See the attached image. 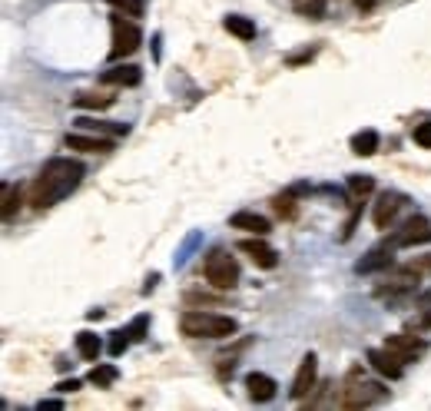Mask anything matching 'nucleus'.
I'll use <instances>...</instances> for the list:
<instances>
[{"instance_id": "nucleus-15", "label": "nucleus", "mask_w": 431, "mask_h": 411, "mask_svg": "<svg viewBox=\"0 0 431 411\" xmlns=\"http://www.w3.org/2000/svg\"><path fill=\"white\" fill-rule=\"evenodd\" d=\"M143 80V70L133 67V63H123V67H110L103 73V83L110 86H140Z\"/></svg>"}, {"instance_id": "nucleus-5", "label": "nucleus", "mask_w": 431, "mask_h": 411, "mask_svg": "<svg viewBox=\"0 0 431 411\" xmlns=\"http://www.w3.org/2000/svg\"><path fill=\"white\" fill-rule=\"evenodd\" d=\"M110 27H113V47H110V60H120V57H130L140 50L143 43V30L136 27L133 17H126L116 10L113 17H110Z\"/></svg>"}, {"instance_id": "nucleus-12", "label": "nucleus", "mask_w": 431, "mask_h": 411, "mask_svg": "<svg viewBox=\"0 0 431 411\" xmlns=\"http://www.w3.org/2000/svg\"><path fill=\"white\" fill-rule=\"evenodd\" d=\"M392 252H395V249L388 246V242H382V246H375L372 252H368V256H365L362 262L355 266V272H358V276H372V272H382V269L392 266Z\"/></svg>"}, {"instance_id": "nucleus-6", "label": "nucleus", "mask_w": 431, "mask_h": 411, "mask_svg": "<svg viewBox=\"0 0 431 411\" xmlns=\"http://www.w3.org/2000/svg\"><path fill=\"white\" fill-rule=\"evenodd\" d=\"M385 242H388L392 249H408V246L431 242V219H425V216H412V219H405Z\"/></svg>"}, {"instance_id": "nucleus-18", "label": "nucleus", "mask_w": 431, "mask_h": 411, "mask_svg": "<svg viewBox=\"0 0 431 411\" xmlns=\"http://www.w3.org/2000/svg\"><path fill=\"white\" fill-rule=\"evenodd\" d=\"M222 27L229 30L232 37H239V40H256V24H252L249 17H239V14H229V17L222 20Z\"/></svg>"}, {"instance_id": "nucleus-1", "label": "nucleus", "mask_w": 431, "mask_h": 411, "mask_svg": "<svg viewBox=\"0 0 431 411\" xmlns=\"http://www.w3.org/2000/svg\"><path fill=\"white\" fill-rule=\"evenodd\" d=\"M83 163L80 160H70V156H53L43 163L40 176L33 180L30 186V206L33 209H50V206H57L60 199H67L70 192L80 186L83 180Z\"/></svg>"}, {"instance_id": "nucleus-11", "label": "nucleus", "mask_w": 431, "mask_h": 411, "mask_svg": "<svg viewBox=\"0 0 431 411\" xmlns=\"http://www.w3.org/2000/svg\"><path fill=\"white\" fill-rule=\"evenodd\" d=\"M239 252H246L259 269H276L279 266V252L269 246V242H262V236H256V239H242Z\"/></svg>"}, {"instance_id": "nucleus-4", "label": "nucleus", "mask_w": 431, "mask_h": 411, "mask_svg": "<svg viewBox=\"0 0 431 411\" xmlns=\"http://www.w3.org/2000/svg\"><path fill=\"white\" fill-rule=\"evenodd\" d=\"M202 276H206V282H209L212 288H236V282H239V262L229 256V252H222V249H212L209 256H206V262H202Z\"/></svg>"}, {"instance_id": "nucleus-2", "label": "nucleus", "mask_w": 431, "mask_h": 411, "mask_svg": "<svg viewBox=\"0 0 431 411\" xmlns=\"http://www.w3.org/2000/svg\"><path fill=\"white\" fill-rule=\"evenodd\" d=\"M182 335L189 338H232L239 332V322L229 316H212V312H182L180 318Z\"/></svg>"}, {"instance_id": "nucleus-22", "label": "nucleus", "mask_w": 431, "mask_h": 411, "mask_svg": "<svg viewBox=\"0 0 431 411\" xmlns=\"http://www.w3.org/2000/svg\"><path fill=\"white\" fill-rule=\"evenodd\" d=\"M17 212H20V186L7 182L4 186V222H14Z\"/></svg>"}, {"instance_id": "nucleus-17", "label": "nucleus", "mask_w": 431, "mask_h": 411, "mask_svg": "<svg viewBox=\"0 0 431 411\" xmlns=\"http://www.w3.org/2000/svg\"><path fill=\"white\" fill-rule=\"evenodd\" d=\"M80 130H90V133H110V136H126L130 133V126L126 123H106V120H90V116H80L77 120Z\"/></svg>"}, {"instance_id": "nucleus-32", "label": "nucleus", "mask_w": 431, "mask_h": 411, "mask_svg": "<svg viewBox=\"0 0 431 411\" xmlns=\"http://www.w3.org/2000/svg\"><path fill=\"white\" fill-rule=\"evenodd\" d=\"M77 388H80L77 378H70V382H60V385H57V392H77Z\"/></svg>"}, {"instance_id": "nucleus-29", "label": "nucleus", "mask_w": 431, "mask_h": 411, "mask_svg": "<svg viewBox=\"0 0 431 411\" xmlns=\"http://www.w3.org/2000/svg\"><path fill=\"white\" fill-rule=\"evenodd\" d=\"M133 342V338H130V328H120V332H113V338H110V355H113V358H120V355L126 352V345Z\"/></svg>"}, {"instance_id": "nucleus-26", "label": "nucleus", "mask_w": 431, "mask_h": 411, "mask_svg": "<svg viewBox=\"0 0 431 411\" xmlns=\"http://www.w3.org/2000/svg\"><path fill=\"white\" fill-rule=\"evenodd\" d=\"M272 209H276L279 219H292V216H296V202H292V192H286V196H276V199H272Z\"/></svg>"}, {"instance_id": "nucleus-24", "label": "nucleus", "mask_w": 431, "mask_h": 411, "mask_svg": "<svg viewBox=\"0 0 431 411\" xmlns=\"http://www.w3.org/2000/svg\"><path fill=\"white\" fill-rule=\"evenodd\" d=\"M292 7H296V14H302V17L318 20L326 14V0H292Z\"/></svg>"}, {"instance_id": "nucleus-35", "label": "nucleus", "mask_w": 431, "mask_h": 411, "mask_svg": "<svg viewBox=\"0 0 431 411\" xmlns=\"http://www.w3.org/2000/svg\"><path fill=\"white\" fill-rule=\"evenodd\" d=\"M418 302H431V288H428V292H422V296H418Z\"/></svg>"}, {"instance_id": "nucleus-20", "label": "nucleus", "mask_w": 431, "mask_h": 411, "mask_svg": "<svg viewBox=\"0 0 431 411\" xmlns=\"http://www.w3.org/2000/svg\"><path fill=\"white\" fill-rule=\"evenodd\" d=\"M375 150H378V133H375V130H362V133L352 136V153L372 156Z\"/></svg>"}, {"instance_id": "nucleus-25", "label": "nucleus", "mask_w": 431, "mask_h": 411, "mask_svg": "<svg viewBox=\"0 0 431 411\" xmlns=\"http://www.w3.org/2000/svg\"><path fill=\"white\" fill-rule=\"evenodd\" d=\"M113 10H120V14H126V17H133V20H140L143 17V10H146V4L143 0H106Z\"/></svg>"}, {"instance_id": "nucleus-16", "label": "nucleus", "mask_w": 431, "mask_h": 411, "mask_svg": "<svg viewBox=\"0 0 431 411\" xmlns=\"http://www.w3.org/2000/svg\"><path fill=\"white\" fill-rule=\"evenodd\" d=\"M67 150H80V153H110L113 143L103 140V136H83V133H73L67 136Z\"/></svg>"}, {"instance_id": "nucleus-30", "label": "nucleus", "mask_w": 431, "mask_h": 411, "mask_svg": "<svg viewBox=\"0 0 431 411\" xmlns=\"http://www.w3.org/2000/svg\"><path fill=\"white\" fill-rule=\"evenodd\" d=\"M146 328H150V316H136L133 326H130V338H133V342H143Z\"/></svg>"}, {"instance_id": "nucleus-19", "label": "nucleus", "mask_w": 431, "mask_h": 411, "mask_svg": "<svg viewBox=\"0 0 431 411\" xmlns=\"http://www.w3.org/2000/svg\"><path fill=\"white\" fill-rule=\"evenodd\" d=\"M77 352H80V358H86V362H96L100 352H103V342H100L93 332H80L77 335Z\"/></svg>"}, {"instance_id": "nucleus-14", "label": "nucleus", "mask_w": 431, "mask_h": 411, "mask_svg": "<svg viewBox=\"0 0 431 411\" xmlns=\"http://www.w3.org/2000/svg\"><path fill=\"white\" fill-rule=\"evenodd\" d=\"M232 229H242V232H252V236H269L272 232V222L266 216H259V212H236L229 219Z\"/></svg>"}, {"instance_id": "nucleus-27", "label": "nucleus", "mask_w": 431, "mask_h": 411, "mask_svg": "<svg viewBox=\"0 0 431 411\" xmlns=\"http://www.w3.org/2000/svg\"><path fill=\"white\" fill-rule=\"evenodd\" d=\"M405 272H412V276H418V279H422V276H431V252H428V256H418V259H412V262H405Z\"/></svg>"}, {"instance_id": "nucleus-21", "label": "nucleus", "mask_w": 431, "mask_h": 411, "mask_svg": "<svg viewBox=\"0 0 431 411\" xmlns=\"http://www.w3.org/2000/svg\"><path fill=\"white\" fill-rule=\"evenodd\" d=\"M73 103H77L80 110H106V106H113V96L110 93H77Z\"/></svg>"}, {"instance_id": "nucleus-13", "label": "nucleus", "mask_w": 431, "mask_h": 411, "mask_svg": "<svg viewBox=\"0 0 431 411\" xmlns=\"http://www.w3.org/2000/svg\"><path fill=\"white\" fill-rule=\"evenodd\" d=\"M246 388H249L252 402H272L279 385H276V378H269V375L252 372V375H246Z\"/></svg>"}, {"instance_id": "nucleus-8", "label": "nucleus", "mask_w": 431, "mask_h": 411, "mask_svg": "<svg viewBox=\"0 0 431 411\" xmlns=\"http://www.w3.org/2000/svg\"><path fill=\"white\" fill-rule=\"evenodd\" d=\"M316 375H318V358L312 352L298 362V372H296V378H292V388H289V395L296 398V402H302L312 388H316Z\"/></svg>"}, {"instance_id": "nucleus-9", "label": "nucleus", "mask_w": 431, "mask_h": 411, "mask_svg": "<svg viewBox=\"0 0 431 411\" xmlns=\"http://www.w3.org/2000/svg\"><path fill=\"white\" fill-rule=\"evenodd\" d=\"M365 358H368V365H372L375 372L385 375V378H392V382L405 375V358H398L392 348H372Z\"/></svg>"}, {"instance_id": "nucleus-28", "label": "nucleus", "mask_w": 431, "mask_h": 411, "mask_svg": "<svg viewBox=\"0 0 431 411\" xmlns=\"http://www.w3.org/2000/svg\"><path fill=\"white\" fill-rule=\"evenodd\" d=\"M348 189H352L355 196H362V199H365V196L375 189V180H372V176H348Z\"/></svg>"}, {"instance_id": "nucleus-3", "label": "nucleus", "mask_w": 431, "mask_h": 411, "mask_svg": "<svg viewBox=\"0 0 431 411\" xmlns=\"http://www.w3.org/2000/svg\"><path fill=\"white\" fill-rule=\"evenodd\" d=\"M388 398V388L378 382H365L362 378V365H355L352 372L345 375V388L338 405L342 408H368V405H378Z\"/></svg>"}, {"instance_id": "nucleus-31", "label": "nucleus", "mask_w": 431, "mask_h": 411, "mask_svg": "<svg viewBox=\"0 0 431 411\" xmlns=\"http://www.w3.org/2000/svg\"><path fill=\"white\" fill-rule=\"evenodd\" d=\"M415 143L418 146H425V150H431V123H418L415 126Z\"/></svg>"}, {"instance_id": "nucleus-7", "label": "nucleus", "mask_w": 431, "mask_h": 411, "mask_svg": "<svg viewBox=\"0 0 431 411\" xmlns=\"http://www.w3.org/2000/svg\"><path fill=\"white\" fill-rule=\"evenodd\" d=\"M408 206V196H402V192H382L378 196V202H375V212H372V219L378 229H392V222L395 216Z\"/></svg>"}, {"instance_id": "nucleus-23", "label": "nucleus", "mask_w": 431, "mask_h": 411, "mask_svg": "<svg viewBox=\"0 0 431 411\" xmlns=\"http://www.w3.org/2000/svg\"><path fill=\"white\" fill-rule=\"evenodd\" d=\"M116 378H120L116 365H96L93 372H90V385H96V388H110Z\"/></svg>"}, {"instance_id": "nucleus-33", "label": "nucleus", "mask_w": 431, "mask_h": 411, "mask_svg": "<svg viewBox=\"0 0 431 411\" xmlns=\"http://www.w3.org/2000/svg\"><path fill=\"white\" fill-rule=\"evenodd\" d=\"M358 4V10H372L375 7V0H355Z\"/></svg>"}, {"instance_id": "nucleus-34", "label": "nucleus", "mask_w": 431, "mask_h": 411, "mask_svg": "<svg viewBox=\"0 0 431 411\" xmlns=\"http://www.w3.org/2000/svg\"><path fill=\"white\" fill-rule=\"evenodd\" d=\"M418 328H431V312H428V316L422 318V322H418Z\"/></svg>"}, {"instance_id": "nucleus-10", "label": "nucleus", "mask_w": 431, "mask_h": 411, "mask_svg": "<svg viewBox=\"0 0 431 411\" xmlns=\"http://www.w3.org/2000/svg\"><path fill=\"white\" fill-rule=\"evenodd\" d=\"M385 348H392L398 358H405V362H415V358H422L425 352H428V342H422V338H415V335H388L385 338Z\"/></svg>"}]
</instances>
